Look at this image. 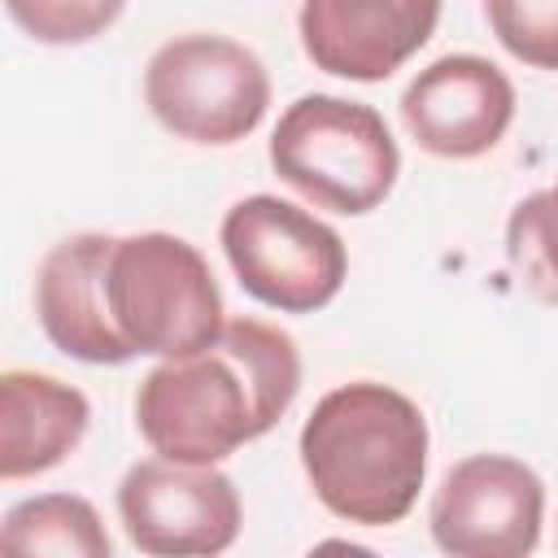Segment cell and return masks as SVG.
Wrapping results in <instances>:
<instances>
[{"mask_svg": "<svg viewBox=\"0 0 558 558\" xmlns=\"http://www.w3.org/2000/svg\"><path fill=\"white\" fill-rule=\"evenodd\" d=\"M301 392V353L262 318H231L205 349L161 357L135 388L144 445L174 462H222L266 436Z\"/></svg>", "mask_w": 558, "mask_h": 558, "instance_id": "1", "label": "cell"}, {"mask_svg": "<svg viewBox=\"0 0 558 558\" xmlns=\"http://www.w3.org/2000/svg\"><path fill=\"white\" fill-rule=\"evenodd\" d=\"M427 418L379 379L331 388L301 427V471L314 497L344 523H401L427 480Z\"/></svg>", "mask_w": 558, "mask_h": 558, "instance_id": "2", "label": "cell"}, {"mask_svg": "<svg viewBox=\"0 0 558 558\" xmlns=\"http://www.w3.org/2000/svg\"><path fill=\"white\" fill-rule=\"evenodd\" d=\"M270 166L310 205L357 218L388 201L401 174V148L379 109L310 92L279 113Z\"/></svg>", "mask_w": 558, "mask_h": 558, "instance_id": "3", "label": "cell"}, {"mask_svg": "<svg viewBox=\"0 0 558 558\" xmlns=\"http://www.w3.org/2000/svg\"><path fill=\"white\" fill-rule=\"evenodd\" d=\"M105 296L135 357H187L227 327L209 262L170 231L118 235L105 262Z\"/></svg>", "mask_w": 558, "mask_h": 558, "instance_id": "4", "label": "cell"}, {"mask_svg": "<svg viewBox=\"0 0 558 558\" xmlns=\"http://www.w3.org/2000/svg\"><path fill=\"white\" fill-rule=\"evenodd\" d=\"M144 105L174 140L227 148L262 126L270 109V74L240 39L192 31L166 39L148 57Z\"/></svg>", "mask_w": 558, "mask_h": 558, "instance_id": "5", "label": "cell"}, {"mask_svg": "<svg viewBox=\"0 0 558 558\" xmlns=\"http://www.w3.org/2000/svg\"><path fill=\"white\" fill-rule=\"evenodd\" d=\"M218 240L240 288L279 314H314L331 305L349 275L340 231L266 192L235 201Z\"/></svg>", "mask_w": 558, "mask_h": 558, "instance_id": "6", "label": "cell"}, {"mask_svg": "<svg viewBox=\"0 0 558 558\" xmlns=\"http://www.w3.org/2000/svg\"><path fill=\"white\" fill-rule=\"evenodd\" d=\"M126 541L153 558H209L240 536V493L218 462L144 458L118 484Z\"/></svg>", "mask_w": 558, "mask_h": 558, "instance_id": "7", "label": "cell"}, {"mask_svg": "<svg viewBox=\"0 0 558 558\" xmlns=\"http://www.w3.org/2000/svg\"><path fill=\"white\" fill-rule=\"evenodd\" d=\"M545 484L510 453H471L453 462L432 493L427 527L453 558H527L541 545Z\"/></svg>", "mask_w": 558, "mask_h": 558, "instance_id": "8", "label": "cell"}, {"mask_svg": "<svg viewBox=\"0 0 558 558\" xmlns=\"http://www.w3.org/2000/svg\"><path fill=\"white\" fill-rule=\"evenodd\" d=\"M401 122L432 157H484L514 122V83L488 57L449 52L410 78L401 92Z\"/></svg>", "mask_w": 558, "mask_h": 558, "instance_id": "9", "label": "cell"}, {"mask_svg": "<svg viewBox=\"0 0 558 558\" xmlns=\"http://www.w3.org/2000/svg\"><path fill=\"white\" fill-rule=\"evenodd\" d=\"M445 0H301L296 35L314 70L349 83L397 74L440 22Z\"/></svg>", "mask_w": 558, "mask_h": 558, "instance_id": "10", "label": "cell"}, {"mask_svg": "<svg viewBox=\"0 0 558 558\" xmlns=\"http://www.w3.org/2000/svg\"><path fill=\"white\" fill-rule=\"evenodd\" d=\"M118 235L78 231L57 240L35 275V314L48 344L87 366H122L135 349L122 340L105 296V262Z\"/></svg>", "mask_w": 558, "mask_h": 558, "instance_id": "11", "label": "cell"}, {"mask_svg": "<svg viewBox=\"0 0 558 558\" xmlns=\"http://www.w3.org/2000/svg\"><path fill=\"white\" fill-rule=\"evenodd\" d=\"M92 401L44 371L0 375V480H31L61 466L87 436Z\"/></svg>", "mask_w": 558, "mask_h": 558, "instance_id": "12", "label": "cell"}, {"mask_svg": "<svg viewBox=\"0 0 558 558\" xmlns=\"http://www.w3.org/2000/svg\"><path fill=\"white\" fill-rule=\"evenodd\" d=\"M0 545L9 554H70V558H109V532L87 497L39 493L9 506L0 523Z\"/></svg>", "mask_w": 558, "mask_h": 558, "instance_id": "13", "label": "cell"}, {"mask_svg": "<svg viewBox=\"0 0 558 558\" xmlns=\"http://www.w3.org/2000/svg\"><path fill=\"white\" fill-rule=\"evenodd\" d=\"M506 262L536 301L558 305V187H541L510 209Z\"/></svg>", "mask_w": 558, "mask_h": 558, "instance_id": "14", "label": "cell"}, {"mask_svg": "<svg viewBox=\"0 0 558 558\" xmlns=\"http://www.w3.org/2000/svg\"><path fill=\"white\" fill-rule=\"evenodd\" d=\"M4 9L13 26L35 44L65 48L105 35L122 17L126 0H4Z\"/></svg>", "mask_w": 558, "mask_h": 558, "instance_id": "15", "label": "cell"}, {"mask_svg": "<svg viewBox=\"0 0 558 558\" xmlns=\"http://www.w3.org/2000/svg\"><path fill=\"white\" fill-rule=\"evenodd\" d=\"M484 13L514 61L558 70V0H484Z\"/></svg>", "mask_w": 558, "mask_h": 558, "instance_id": "16", "label": "cell"}]
</instances>
